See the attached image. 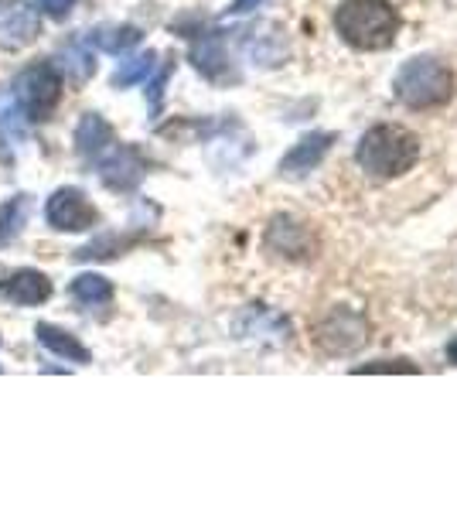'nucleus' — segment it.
<instances>
[{"mask_svg":"<svg viewBox=\"0 0 457 512\" xmlns=\"http://www.w3.org/2000/svg\"><path fill=\"white\" fill-rule=\"evenodd\" d=\"M355 161L372 178H400L420 161V137L400 123H379L362 134Z\"/></svg>","mask_w":457,"mask_h":512,"instance_id":"1","label":"nucleus"},{"mask_svg":"<svg viewBox=\"0 0 457 512\" xmlns=\"http://www.w3.org/2000/svg\"><path fill=\"white\" fill-rule=\"evenodd\" d=\"M335 28L345 45L359 52H382L400 35V11L389 0H342Z\"/></svg>","mask_w":457,"mask_h":512,"instance_id":"2","label":"nucleus"},{"mask_svg":"<svg viewBox=\"0 0 457 512\" xmlns=\"http://www.w3.org/2000/svg\"><path fill=\"white\" fill-rule=\"evenodd\" d=\"M393 96L410 110H434V106L451 103L454 72L437 59H410L396 72Z\"/></svg>","mask_w":457,"mask_h":512,"instance_id":"3","label":"nucleus"},{"mask_svg":"<svg viewBox=\"0 0 457 512\" xmlns=\"http://www.w3.org/2000/svg\"><path fill=\"white\" fill-rule=\"evenodd\" d=\"M58 99H62V76H58V65L52 62H35L14 79V103L18 113L31 123L52 120Z\"/></svg>","mask_w":457,"mask_h":512,"instance_id":"4","label":"nucleus"},{"mask_svg":"<svg viewBox=\"0 0 457 512\" xmlns=\"http://www.w3.org/2000/svg\"><path fill=\"white\" fill-rule=\"evenodd\" d=\"M48 226L58 229V233H86L99 222L96 205L89 202L86 192L79 188H58V192L48 198Z\"/></svg>","mask_w":457,"mask_h":512,"instance_id":"5","label":"nucleus"},{"mask_svg":"<svg viewBox=\"0 0 457 512\" xmlns=\"http://www.w3.org/2000/svg\"><path fill=\"white\" fill-rule=\"evenodd\" d=\"M41 35V18L28 0H0V48L18 52Z\"/></svg>","mask_w":457,"mask_h":512,"instance_id":"6","label":"nucleus"},{"mask_svg":"<svg viewBox=\"0 0 457 512\" xmlns=\"http://www.w3.org/2000/svg\"><path fill=\"white\" fill-rule=\"evenodd\" d=\"M144 158H140L137 147H120L113 144L110 151L99 158V175H103V181L110 188H116V192H130V188L140 185V178H144Z\"/></svg>","mask_w":457,"mask_h":512,"instance_id":"7","label":"nucleus"},{"mask_svg":"<svg viewBox=\"0 0 457 512\" xmlns=\"http://www.w3.org/2000/svg\"><path fill=\"white\" fill-rule=\"evenodd\" d=\"M267 246L277 256H287V260H311V256H314L311 229H307L304 222L290 219V216H277L270 222Z\"/></svg>","mask_w":457,"mask_h":512,"instance_id":"8","label":"nucleus"},{"mask_svg":"<svg viewBox=\"0 0 457 512\" xmlns=\"http://www.w3.org/2000/svg\"><path fill=\"white\" fill-rule=\"evenodd\" d=\"M0 297L11 304H21V308L45 304L52 297V280L41 274V270H18V274L0 284Z\"/></svg>","mask_w":457,"mask_h":512,"instance_id":"9","label":"nucleus"},{"mask_svg":"<svg viewBox=\"0 0 457 512\" xmlns=\"http://www.w3.org/2000/svg\"><path fill=\"white\" fill-rule=\"evenodd\" d=\"M331 134H311V137H301L284 161H280V175H307L311 168H318L324 161V154L331 151Z\"/></svg>","mask_w":457,"mask_h":512,"instance_id":"10","label":"nucleus"},{"mask_svg":"<svg viewBox=\"0 0 457 512\" xmlns=\"http://www.w3.org/2000/svg\"><path fill=\"white\" fill-rule=\"evenodd\" d=\"M76 144H79V154L86 161H99L116 144L113 127L103 117H96V113H86L76 127Z\"/></svg>","mask_w":457,"mask_h":512,"instance_id":"11","label":"nucleus"},{"mask_svg":"<svg viewBox=\"0 0 457 512\" xmlns=\"http://www.w3.org/2000/svg\"><path fill=\"white\" fill-rule=\"evenodd\" d=\"M38 342L45 345L52 355H58V359H65V362H82V366L89 362L86 345H82L76 335L65 332V328L48 325V321H41V325H38Z\"/></svg>","mask_w":457,"mask_h":512,"instance_id":"12","label":"nucleus"},{"mask_svg":"<svg viewBox=\"0 0 457 512\" xmlns=\"http://www.w3.org/2000/svg\"><path fill=\"white\" fill-rule=\"evenodd\" d=\"M191 62L202 76L209 79H222L226 72V48H222V38L219 35H202V41H195L191 48Z\"/></svg>","mask_w":457,"mask_h":512,"instance_id":"13","label":"nucleus"},{"mask_svg":"<svg viewBox=\"0 0 457 512\" xmlns=\"http://www.w3.org/2000/svg\"><path fill=\"white\" fill-rule=\"evenodd\" d=\"M72 301L82 308H106L113 301V284L99 274H82L72 280Z\"/></svg>","mask_w":457,"mask_h":512,"instance_id":"14","label":"nucleus"},{"mask_svg":"<svg viewBox=\"0 0 457 512\" xmlns=\"http://www.w3.org/2000/svg\"><path fill=\"white\" fill-rule=\"evenodd\" d=\"M31 219V198L28 195H14L11 202L0 209V246H7L11 239L21 236V229Z\"/></svg>","mask_w":457,"mask_h":512,"instance_id":"15","label":"nucleus"},{"mask_svg":"<svg viewBox=\"0 0 457 512\" xmlns=\"http://www.w3.org/2000/svg\"><path fill=\"white\" fill-rule=\"evenodd\" d=\"M93 41L103 48V52L123 55V52H130L134 45H140V31L130 28V24H123V28H103V31H96Z\"/></svg>","mask_w":457,"mask_h":512,"instance_id":"16","label":"nucleus"},{"mask_svg":"<svg viewBox=\"0 0 457 512\" xmlns=\"http://www.w3.org/2000/svg\"><path fill=\"white\" fill-rule=\"evenodd\" d=\"M154 59L157 55L154 52H144V55H137V59H130L127 65H123L120 72L113 76V86H134V82H140V79H147L154 72Z\"/></svg>","mask_w":457,"mask_h":512,"instance_id":"17","label":"nucleus"},{"mask_svg":"<svg viewBox=\"0 0 457 512\" xmlns=\"http://www.w3.org/2000/svg\"><path fill=\"white\" fill-rule=\"evenodd\" d=\"M62 65H65V72H69V79H72V82L89 79V76H93V69H96V65H93V55H89L82 45H69V48H65V62H62Z\"/></svg>","mask_w":457,"mask_h":512,"instance_id":"18","label":"nucleus"},{"mask_svg":"<svg viewBox=\"0 0 457 512\" xmlns=\"http://www.w3.org/2000/svg\"><path fill=\"white\" fill-rule=\"evenodd\" d=\"M355 376H362V373H417V366L413 362H406V359H382V362H365V366H355L352 369Z\"/></svg>","mask_w":457,"mask_h":512,"instance_id":"19","label":"nucleus"},{"mask_svg":"<svg viewBox=\"0 0 457 512\" xmlns=\"http://www.w3.org/2000/svg\"><path fill=\"white\" fill-rule=\"evenodd\" d=\"M35 4L48 14V18L65 21L72 14V7H76V0H35Z\"/></svg>","mask_w":457,"mask_h":512,"instance_id":"20","label":"nucleus"},{"mask_svg":"<svg viewBox=\"0 0 457 512\" xmlns=\"http://www.w3.org/2000/svg\"><path fill=\"white\" fill-rule=\"evenodd\" d=\"M253 4H260V0H236V4H232V11H249Z\"/></svg>","mask_w":457,"mask_h":512,"instance_id":"21","label":"nucleus"},{"mask_svg":"<svg viewBox=\"0 0 457 512\" xmlns=\"http://www.w3.org/2000/svg\"><path fill=\"white\" fill-rule=\"evenodd\" d=\"M447 362H451V366H457V338L451 345H447Z\"/></svg>","mask_w":457,"mask_h":512,"instance_id":"22","label":"nucleus"}]
</instances>
